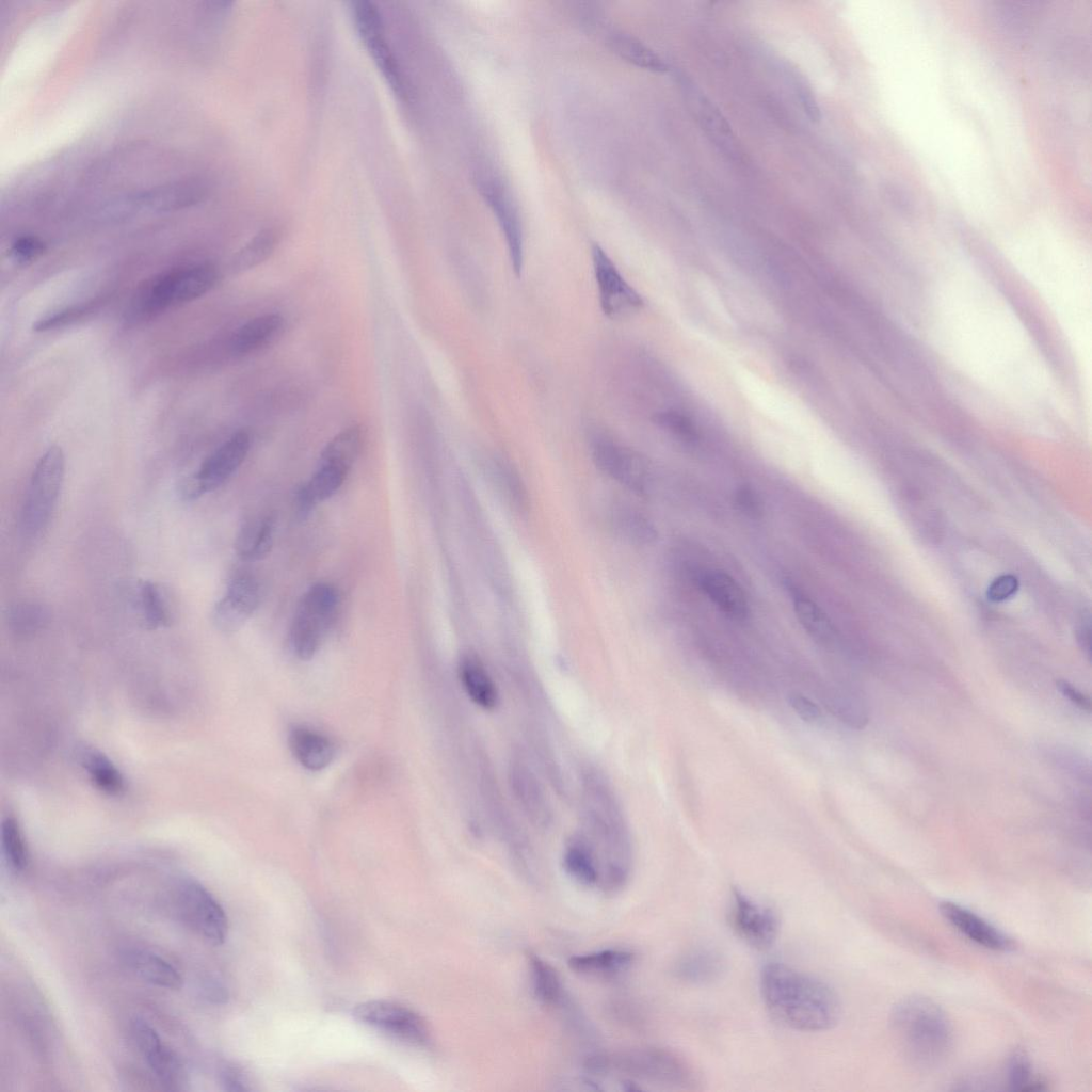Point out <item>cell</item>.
I'll use <instances>...</instances> for the list:
<instances>
[{"label":"cell","instance_id":"cell-42","mask_svg":"<svg viewBox=\"0 0 1092 1092\" xmlns=\"http://www.w3.org/2000/svg\"><path fill=\"white\" fill-rule=\"evenodd\" d=\"M657 422L680 439L693 441L696 438L695 429L690 421L676 413H662L656 417Z\"/></svg>","mask_w":1092,"mask_h":1092},{"label":"cell","instance_id":"cell-9","mask_svg":"<svg viewBox=\"0 0 1092 1092\" xmlns=\"http://www.w3.org/2000/svg\"><path fill=\"white\" fill-rule=\"evenodd\" d=\"M476 187L494 213L504 236L511 267L516 276L524 268V230L515 199L502 179L489 172L475 176Z\"/></svg>","mask_w":1092,"mask_h":1092},{"label":"cell","instance_id":"cell-12","mask_svg":"<svg viewBox=\"0 0 1092 1092\" xmlns=\"http://www.w3.org/2000/svg\"><path fill=\"white\" fill-rule=\"evenodd\" d=\"M591 452L597 467L629 489L645 494L652 483L647 463L632 450L605 435L591 440Z\"/></svg>","mask_w":1092,"mask_h":1092},{"label":"cell","instance_id":"cell-1","mask_svg":"<svg viewBox=\"0 0 1092 1092\" xmlns=\"http://www.w3.org/2000/svg\"><path fill=\"white\" fill-rule=\"evenodd\" d=\"M584 829L598 867L597 888L606 894L621 890L632 870V845L620 801L605 775L587 769L581 778Z\"/></svg>","mask_w":1092,"mask_h":1092},{"label":"cell","instance_id":"cell-2","mask_svg":"<svg viewBox=\"0 0 1092 1092\" xmlns=\"http://www.w3.org/2000/svg\"><path fill=\"white\" fill-rule=\"evenodd\" d=\"M759 987L770 1013L794 1030L824 1031L840 1016L838 996L830 985L784 963L762 966Z\"/></svg>","mask_w":1092,"mask_h":1092},{"label":"cell","instance_id":"cell-32","mask_svg":"<svg viewBox=\"0 0 1092 1092\" xmlns=\"http://www.w3.org/2000/svg\"><path fill=\"white\" fill-rule=\"evenodd\" d=\"M362 447V430L351 425L336 434L323 448L319 462L350 471Z\"/></svg>","mask_w":1092,"mask_h":1092},{"label":"cell","instance_id":"cell-41","mask_svg":"<svg viewBox=\"0 0 1092 1092\" xmlns=\"http://www.w3.org/2000/svg\"><path fill=\"white\" fill-rule=\"evenodd\" d=\"M790 76L803 111L812 122H819L821 112L812 87L799 73H791Z\"/></svg>","mask_w":1092,"mask_h":1092},{"label":"cell","instance_id":"cell-10","mask_svg":"<svg viewBox=\"0 0 1092 1092\" xmlns=\"http://www.w3.org/2000/svg\"><path fill=\"white\" fill-rule=\"evenodd\" d=\"M352 16L358 36L390 89L400 98H407L406 82L387 43L378 6L370 1H355L352 3Z\"/></svg>","mask_w":1092,"mask_h":1092},{"label":"cell","instance_id":"cell-28","mask_svg":"<svg viewBox=\"0 0 1092 1092\" xmlns=\"http://www.w3.org/2000/svg\"><path fill=\"white\" fill-rule=\"evenodd\" d=\"M278 314H264L244 323L234 335L231 348L238 354L255 352L272 342L284 328Z\"/></svg>","mask_w":1092,"mask_h":1092},{"label":"cell","instance_id":"cell-31","mask_svg":"<svg viewBox=\"0 0 1092 1092\" xmlns=\"http://www.w3.org/2000/svg\"><path fill=\"white\" fill-rule=\"evenodd\" d=\"M609 48L628 63L653 73L669 70L668 63L652 48L637 37L622 31H613L607 37Z\"/></svg>","mask_w":1092,"mask_h":1092},{"label":"cell","instance_id":"cell-13","mask_svg":"<svg viewBox=\"0 0 1092 1092\" xmlns=\"http://www.w3.org/2000/svg\"><path fill=\"white\" fill-rule=\"evenodd\" d=\"M353 1016L360 1023L411 1043L423 1045L429 1042V1029L422 1017L399 1003L366 1001L355 1007Z\"/></svg>","mask_w":1092,"mask_h":1092},{"label":"cell","instance_id":"cell-36","mask_svg":"<svg viewBox=\"0 0 1092 1092\" xmlns=\"http://www.w3.org/2000/svg\"><path fill=\"white\" fill-rule=\"evenodd\" d=\"M278 236L273 229H264L257 234L236 255L232 268L236 271L252 269L268 259L274 252Z\"/></svg>","mask_w":1092,"mask_h":1092},{"label":"cell","instance_id":"cell-35","mask_svg":"<svg viewBox=\"0 0 1092 1092\" xmlns=\"http://www.w3.org/2000/svg\"><path fill=\"white\" fill-rule=\"evenodd\" d=\"M82 765L100 791L109 796H118L123 792V775L106 755L96 750H85L82 753Z\"/></svg>","mask_w":1092,"mask_h":1092},{"label":"cell","instance_id":"cell-22","mask_svg":"<svg viewBox=\"0 0 1092 1092\" xmlns=\"http://www.w3.org/2000/svg\"><path fill=\"white\" fill-rule=\"evenodd\" d=\"M288 743L295 759L311 771L324 769L335 756L334 742L309 726H293L289 732Z\"/></svg>","mask_w":1092,"mask_h":1092},{"label":"cell","instance_id":"cell-23","mask_svg":"<svg viewBox=\"0 0 1092 1092\" xmlns=\"http://www.w3.org/2000/svg\"><path fill=\"white\" fill-rule=\"evenodd\" d=\"M128 968L143 981L152 985L180 990L183 979L178 969L166 959L150 950L131 948L124 953Z\"/></svg>","mask_w":1092,"mask_h":1092},{"label":"cell","instance_id":"cell-50","mask_svg":"<svg viewBox=\"0 0 1092 1092\" xmlns=\"http://www.w3.org/2000/svg\"><path fill=\"white\" fill-rule=\"evenodd\" d=\"M1078 642H1079L1082 651L1090 658V654H1091V648L1090 647L1091 646H1090V626L1089 625L1081 626V628H1080V630L1078 632Z\"/></svg>","mask_w":1092,"mask_h":1092},{"label":"cell","instance_id":"cell-25","mask_svg":"<svg viewBox=\"0 0 1092 1092\" xmlns=\"http://www.w3.org/2000/svg\"><path fill=\"white\" fill-rule=\"evenodd\" d=\"M724 970L720 952L710 947H695L682 954L675 964L678 979L693 984H706L717 980Z\"/></svg>","mask_w":1092,"mask_h":1092},{"label":"cell","instance_id":"cell-16","mask_svg":"<svg viewBox=\"0 0 1092 1092\" xmlns=\"http://www.w3.org/2000/svg\"><path fill=\"white\" fill-rule=\"evenodd\" d=\"M730 919L737 934L756 948H768L776 938L778 919L768 906L739 888L733 889Z\"/></svg>","mask_w":1092,"mask_h":1092},{"label":"cell","instance_id":"cell-24","mask_svg":"<svg viewBox=\"0 0 1092 1092\" xmlns=\"http://www.w3.org/2000/svg\"><path fill=\"white\" fill-rule=\"evenodd\" d=\"M459 677L471 702L493 710L499 702L497 687L483 662L475 655H464L459 662Z\"/></svg>","mask_w":1092,"mask_h":1092},{"label":"cell","instance_id":"cell-18","mask_svg":"<svg viewBox=\"0 0 1092 1092\" xmlns=\"http://www.w3.org/2000/svg\"><path fill=\"white\" fill-rule=\"evenodd\" d=\"M680 83L688 107L707 138L723 154L739 158V144L722 112L691 80L682 78Z\"/></svg>","mask_w":1092,"mask_h":1092},{"label":"cell","instance_id":"cell-33","mask_svg":"<svg viewBox=\"0 0 1092 1092\" xmlns=\"http://www.w3.org/2000/svg\"><path fill=\"white\" fill-rule=\"evenodd\" d=\"M136 605L142 622L148 629L171 624L172 613L161 588L151 581H141L136 590Z\"/></svg>","mask_w":1092,"mask_h":1092},{"label":"cell","instance_id":"cell-39","mask_svg":"<svg viewBox=\"0 0 1092 1092\" xmlns=\"http://www.w3.org/2000/svg\"><path fill=\"white\" fill-rule=\"evenodd\" d=\"M1007 1082L1011 1090H1043L1044 1082L1032 1078L1029 1057L1023 1049H1016L1009 1058Z\"/></svg>","mask_w":1092,"mask_h":1092},{"label":"cell","instance_id":"cell-17","mask_svg":"<svg viewBox=\"0 0 1092 1092\" xmlns=\"http://www.w3.org/2000/svg\"><path fill=\"white\" fill-rule=\"evenodd\" d=\"M259 598V587L252 576L234 577L225 595L213 607V624L225 633L238 631L257 609Z\"/></svg>","mask_w":1092,"mask_h":1092},{"label":"cell","instance_id":"cell-21","mask_svg":"<svg viewBox=\"0 0 1092 1092\" xmlns=\"http://www.w3.org/2000/svg\"><path fill=\"white\" fill-rule=\"evenodd\" d=\"M698 585L708 598L727 616L742 621L749 614L746 596L728 574L708 571L698 576Z\"/></svg>","mask_w":1092,"mask_h":1092},{"label":"cell","instance_id":"cell-34","mask_svg":"<svg viewBox=\"0 0 1092 1092\" xmlns=\"http://www.w3.org/2000/svg\"><path fill=\"white\" fill-rule=\"evenodd\" d=\"M531 983L535 997L543 1003L556 1006L564 998L559 975L550 964L535 953L527 954Z\"/></svg>","mask_w":1092,"mask_h":1092},{"label":"cell","instance_id":"cell-45","mask_svg":"<svg viewBox=\"0 0 1092 1092\" xmlns=\"http://www.w3.org/2000/svg\"><path fill=\"white\" fill-rule=\"evenodd\" d=\"M1017 589V578L1011 574H1005L991 582L986 590V596L992 601H1002L1013 596Z\"/></svg>","mask_w":1092,"mask_h":1092},{"label":"cell","instance_id":"cell-44","mask_svg":"<svg viewBox=\"0 0 1092 1092\" xmlns=\"http://www.w3.org/2000/svg\"><path fill=\"white\" fill-rule=\"evenodd\" d=\"M45 248L46 246L43 241L35 237L26 236L18 238L14 242L12 254L18 261L29 262L42 255Z\"/></svg>","mask_w":1092,"mask_h":1092},{"label":"cell","instance_id":"cell-4","mask_svg":"<svg viewBox=\"0 0 1092 1092\" xmlns=\"http://www.w3.org/2000/svg\"><path fill=\"white\" fill-rule=\"evenodd\" d=\"M584 1071L593 1078L620 1074L624 1076L621 1085L625 1091L642 1090V1082L676 1089L695 1083L691 1066L677 1055L660 1048L594 1055L584 1062Z\"/></svg>","mask_w":1092,"mask_h":1092},{"label":"cell","instance_id":"cell-26","mask_svg":"<svg viewBox=\"0 0 1092 1092\" xmlns=\"http://www.w3.org/2000/svg\"><path fill=\"white\" fill-rule=\"evenodd\" d=\"M275 531V518L264 515L247 520L240 528L235 542V549L244 561H258L266 558L272 549Z\"/></svg>","mask_w":1092,"mask_h":1092},{"label":"cell","instance_id":"cell-30","mask_svg":"<svg viewBox=\"0 0 1092 1092\" xmlns=\"http://www.w3.org/2000/svg\"><path fill=\"white\" fill-rule=\"evenodd\" d=\"M635 961L626 949H605L571 957L567 964L574 971L588 976H613L627 970Z\"/></svg>","mask_w":1092,"mask_h":1092},{"label":"cell","instance_id":"cell-3","mask_svg":"<svg viewBox=\"0 0 1092 1092\" xmlns=\"http://www.w3.org/2000/svg\"><path fill=\"white\" fill-rule=\"evenodd\" d=\"M890 1028L900 1050L915 1067L931 1070L949 1056L953 1030L946 1012L932 999L911 995L890 1013Z\"/></svg>","mask_w":1092,"mask_h":1092},{"label":"cell","instance_id":"cell-27","mask_svg":"<svg viewBox=\"0 0 1092 1092\" xmlns=\"http://www.w3.org/2000/svg\"><path fill=\"white\" fill-rule=\"evenodd\" d=\"M563 868L577 883L587 887H597L598 867L594 851L582 832L574 834L565 845Z\"/></svg>","mask_w":1092,"mask_h":1092},{"label":"cell","instance_id":"cell-37","mask_svg":"<svg viewBox=\"0 0 1092 1092\" xmlns=\"http://www.w3.org/2000/svg\"><path fill=\"white\" fill-rule=\"evenodd\" d=\"M50 619V611L41 604L19 603L12 606L6 614L11 629L20 635L42 629Z\"/></svg>","mask_w":1092,"mask_h":1092},{"label":"cell","instance_id":"cell-49","mask_svg":"<svg viewBox=\"0 0 1092 1092\" xmlns=\"http://www.w3.org/2000/svg\"><path fill=\"white\" fill-rule=\"evenodd\" d=\"M200 993L204 999L212 1003H223L228 998L226 987L215 978H209L203 981Z\"/></svg>","mask_w":1092,"mask_h":1092},{"label":"cell","instance_id":"cell-6","mask_svg":"<svg viewBox=\"0 0 1092 1092\" xmlns=\"http://www.w3.org/2000/svg\"><path fill=\"white\" fill-rule=\"evenodd\" d=\"M338 604V591L326 582L316 583L303 594L289 636L291 648L298 658L309 660L317 653L333 623Z\"/></svg>","mask_w":1092,"mask_h":1092},{"label":"cell","instance_id":"cell-20","mask_svg":"<svg viewBox=\"0 0 1092 1092\" xmlns=\"http://www.w3.org/2000/svg\"><path fill=\"white\" fill-rule=\"evenodd\" d=\"M940 912L953 928L980 946L995 951L1013 948V942L1003 932L956 902H941Z\"/></svg>","mask_w":1092,"mask_h":1092},{"label":"cell","instance_id":"cell-48","mask_svg":"<svg viewBox=\"0 0 1092 1092\" xmlns=\"http://www.w3.org/2000/svg\"><path fill=\"white\" fill-rule=\"evenodd\" d=\"M1057 689L1059 692L1066 697L1071 703L1076 705L1081 710L1090 712L1091 701L1090 697L1083 694L1080 690L1074 687L1072 684L1065 680H1057Z\"/></svg>","mask_w":1092,"mask_h":1092},{"label":"cell","instance_id":"cell-8","mask_svg":"<svg viewBox=\"0 0 1092 1092\" xmlns=\"http://www.w3.org/2000/svg\"><path fill=\"white\" fill-rule=\"evenodd\" d=\"M175 904L180 918L211 945H222L228 934L227 915L215 897L198 881L182 880L176 887Z\"/></svg>","mask_w":1092,"mask_h":1092},{"label":"cell","instance_id":"cell-38","mask_svg":"<svg viewBox=\"0 0 1092 1092\" xmlns=\"http://www.w3.org/2000/svg\"><path fill=\"white\" fill-rule=\"evenodd\" d=\"M1 837L6 864L14 872H22L28 866V852L21 830L14 818L6 817L3 820Z\"/></svg>","mask_w":1092,"mask_h":1092},{"label":"cell","instance_id":"cell-14","mask_svg":"<svg viewBox=\"0 0 1092 1092\" xmlns=\"http://www.w3.org/2000/svg\"><path fill=\"white\" fill-rule=\"evenodd\" d=\"M132 1041L156 1078L171 1090L186 1081V1069L177 1054L163 1043L158 1032L142 1018L130 1023Z\"/></svg>","mask_w":1092,"mask_h":1092},{"label":"cell","instance_id":"cell-15","mask_svg":"<svg viewBox=\"0 0 1092 1092\" xmlns=\"http://www.w3.org/2000/svg\"><path fill=\"white\" fill-rule=\"evenodd\" d=\"M591 255L603 312L613 319L641 307L642 298L625 280L603 247L593 244Z\"/></svg>","mask_w":1092,"mask_h":1092},{"label":"cell","instance_id":"cell-46","mask_svg":"<svg viewBox=\"0 0 1092 1092\" xmlns=\"http://www.w3.org/2000/svg\"><path fill=\"white\" fill-rule=\"evenodd\" d=\"M219 1077L223 1089L226 1091L239 1092L251 1090L247 1075L236 1065L223 1066Z\"/></svg>","mask_w":1092,"mask_h":1092},{"label":"cell","instance_id":"cell-29","mask_svg":"<svg viewBox=\"0 0 1092 1092\" xmlns=\"http://www.w3.org/2000/svg\"><path fill=\"white\" fill-rule=\"evenodd\" d=\"M796 615L805 631L818 643L828 644L835 637L834 627L823 610L797 585L786 581Z\"/></svg>","mask_w":1092,"mask_h":1092},{"label":"cell","instance_id":"cell-47","mask_svg":"<svg viewBox=\"0 0 1092 1092\" xmlns=\"http://www.w3.org/2000/svg\"><path fill=\"white\" fill-rule=\"evenodd\" d=\"M789 706L805 722H815L821 717L818 705L799 692H791L787 697Z\"/></svg>","mask_w":1092,"mask_h":1092},{"label":"cell","instance_id":"cell-40","mask_svg":"<svg viewBox=\"0 0 1092 1092\" xmlns=\"http://www.w3.org/2000/svg\"><path fill=\"white\" fill-rule=\"evenodd\" d=\"M614 520L623 534L636 543L649 544L657 537L655 526L642 514L621 511L614 516Z\"/></svg>","mask_w":1092,"mask_h":1092},{"label":"cell","instance_id":"cell-11","mask_svg":"<svg viewBox=\"0 0 1092 1092\" xmlns=\"http://www.w3.org/2000/svg\"><path fill=\"white\" fill-rule=\"evenodd\" d=\"M250 447L247 432L232 434L204 461L197 472L181 482V496L194 499L223 485L244 462Z\"/></svg>","mask_w":1092,"mask_h":1092},{"label":"cell","instance_id":"cell-5","mask_svg":"<svg viewBox=\"0 0 1092 1092\" xmlns=\"http://www.w3.org/2000/svg\"><path fill=\"white\" fill-rule=\"evenodd\" d=\"M218 272L210 264L181 268L155 277L139 293L133 311L151 316L171 306L190 302L207 293L216 283Z\"/></svg>","mask_w":1092,"mask_h":1092},{"label":"cell","instance_id":"cell-43","mask_svg":"<svg viewBox=\"0 0 1092 1092\" xmlns=\"http://www.w3.org/2000/svg\"><path fill=\"white\" fill-rule=\"evenodd\" d=\"M734 503L748 517L758 518L762 515V502L756 492L748 485H741L736 489Z\"/></svg>","mask_w":1092,"mask_h":1092},{"label":"cell","instance_id":"cell-7","mask_svg":"<svg viewBox=\"0 0 1092 1092\" xmlns=\"http://www.w3.org/2000/svg\"><path fill=\"white\" fill-rule=\"evenodd\" d=\"M65 473V457L58 446L49 447L37 461L30 478L21 512L25 533L36 536L53 512Z\"/></svg>","mask_w":1092,"mask_h":1092},{"label":"cell","instance_id":"cell-19","mask_svg":"<svg viewBox=\"0 0 1092 1092\" xmlns=\"http://www.w3.org/2000/svg\"><path fill=\"white\" fill-rule=\"evenodd\" d=\"M509 775L515 799L526 816L533 824L547 826L551 820V808L534 771L524 758L514 757Z\"/></svg>","mask_w":1092,"mask_h":1092}]
</instances>
